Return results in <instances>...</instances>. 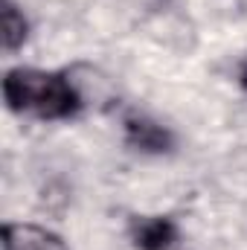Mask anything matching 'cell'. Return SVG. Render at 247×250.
Listing matches in <instances>:
<instances>
[{
	"mask_svg": "<svg viewBox=\"0 0 247 250\" xmlns=\"http://www.w3.org/2000/svg\"><path fill=\"white\" fill-rule=\"evenodd\" d=\"M3 99L9 111L44 123L73 120L82 111V93L79 87L56 70H38V67H15L3 79Z\"/></svg>",
	"mask_w": 247,
	"mask_h": 250,
	"instance_id": "cell-1",
	"label": "cell"
},
{
	"mask_svg": "<svg viewBox=\"0 0 247 250\" xmlns=\"http://www.w3.org/2000/svg\"><path fill=\"white\" fill-rule=\"evenodd\" d=\"M128 236L137 250H172L178 245V224L169 215H137Z\"/></svg>",
	"mask_w": 247,
	"mask_h": 250,
	"instance_id": "cell-3",
	"label": "cell"
},
{
	"mask_svg": "<svg viewBox=\"0 0 247 250\" xmlns=\"http://www.w3.org/2000/svg\"><path fill=\"white\" fill-rule=\"evenodd\" d=\"M29 35V23L23 18V12L12 3V0H0V44L6 53H15L18 47H23Z\"/></svg>",
	"mask_w": 247,
	"mask_h": 250,
	"instance_id": "cell-5",
	"label": "cell"
},
{
	"mask_svg": "<svg viewBox=\"0 0 247 250\" xmlns=\"http://www.w3.org/2000/svg\"><path fill=\"white\" fill-rule=\"evenodd\" d=\"M123 131L125 143L145 154H163V151H172V146H175V137L166 125L154 123L143 114H128L123 120Z\"/></svg>",
	"mask_w": 247,
	"mask_h": 250,
	"instance_id": "cell-2",
	"label": "cell"
},
{
	"mask_svg": "<svg viewBox=\"0 0 247 250\" xmlns=\"http://www.w3.org/2000/svg\"><path fill=\"white\" fill-rule=\"evenodd\" d=\"M3 250H67L59 233L38 224H6L3 227Z\"/></svg>",
	"mask_w": 247,
	"mask_h": 250,
	"instance_id": "cell-4",
	"label": "cell"
},
{
	"mask_svg": "<svg viewBox=\"0 0 247 250\" xmlns=\"http://www.w3.org/2000/svg\"><path fill=\"white\" fill-rule=\"evenodd\" d=\"M239 82H242V87L247 90V62L242 64V73H239Z\"/></svg>",
	"mask_w": 247,
	"mask_h": 250,
	"instance_id": "cell-6",
	"label": "cell"
}]
</instances>
